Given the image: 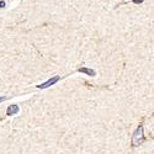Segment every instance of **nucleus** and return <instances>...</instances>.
I'll return each mask as SVG.
<instances>
[{"label": "nucleus", "instance_id": "f257e3e1", "mask_svg": "<svg viewBox=\"0 0 154 154\" xmlns=\"http://www.w3.org/2000/svg\"><path fill=\"white\" fill-rule=\"evenodd\" d=\"M144 133H143V127L142 126H138L136 132L133 133V137H132V146L133 147H138L140 146L143 142H144Z\"/></svg>", "mask_w": 154, "mask_h": 154}, {"label": "nucleus", "instance_id": "f03ea898", "mask_svg": "<svg viewBox=\"0 0 154 154\" xmlns=\"http://www.w3.org/2000/svg\"><path fill=\"white\" fill-rule=\"evenodd\" d=\"M19 112V107L17 105H11L9 109H8V115H15Z\"/></svg>", "mask_w": 154, "mask_h": 154}, {"label": "nucleus", "instance_id": "7ed1b4c3", "mask_svg": "<svg viewBox=\"0 0 154 154\" xmlns=\"http://www.w3.org/2000/svg\"><path fill=\"white\" fill-rule=\"evenodd\" d=\"M58 79H59V78H58V76H54V78H53L52 80H48L47 83H45L43 85H40V86H41V88H47V86H49V85H52L53 83H56V82H57Z\"/></svg>", "mask_w": 154, "mask_h": 154}, {"label": "nucleus", "instance_id": "20e7f679", "mask_svg": "<svg viewBox=\"0 0 154 154\" xmlns=\"http://www.w3.org/2000/svg\"><path fill=\"white\" fill-rule=\"evenodd\" d=\"M80 72H84V73H88V74H91V75L95 74V73H94L93 70H90V69H80Z\"/></svg>", "mask_w": 154, "mask_h": 154}, {"label": "nucleus", "instance_id": "39448f33", "mask_svg": "<svg viewBox=\"0 0 154 154\" xmlns=\"http://www.w3.org/2000/svg\"><path fill=\"white\" fill-rule=\"evenodd\" d=\"M3 100H5V99H0V102H2V101H3Z\"/></svg>", "mask_w": 154, "mask_h": 154}]
</instances>
